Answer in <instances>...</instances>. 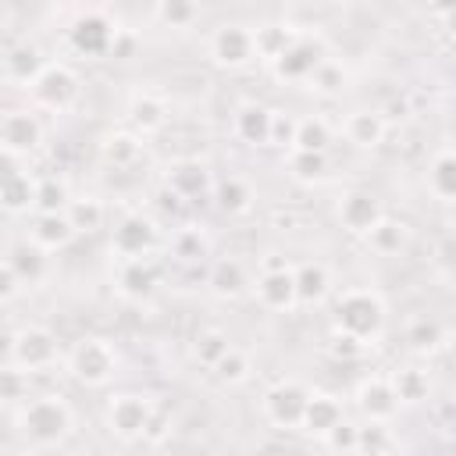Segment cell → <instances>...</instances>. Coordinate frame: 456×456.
Masks as SVG:
<instances>
[{
    "label": "cell",
    "mask_w": 456,
    "mask_h": 456,
    "mask_svg": "<svg viewBox=\"0 0 456 456\" xmlns=\"http://www.w3.org/2000/svg\"><path fill=\"white\" fill-rule=\"evenodd\" d=\"M363 349H367L363 342H356L353 335L335 331V328H331V335H328V342H324V353H328L331 360H338V363H353V360H360Z\"/></svg>",
    "instance_id": "46"
},
{
    "label": "cell",
    "mask_w": 456,
    "mask_h": 456,
    "mask_svg": "<svg viewBox=\"0 0 456 456\" xmlns=\"http://www.w3.org/2000/svg\"><path fill=\"white\" fill-rule=\"evenodd\" d=\"M68 200H71V192H68V182L64 178H39L36 185H32V207L36 210H64L68 207Z\"/></svg>",
    "instance_id": "42"
},
{
    "label": "cell",
    "mask_w": 456,
    "mask_h": 456,
    "mask_svg": "<svg viewBox=\"0 0 456 456\" xmlns=\"http://www.w3.org/2000/svg\"><path fill=\"white\" fill-rule=\"evenodd\" d=\"M256 303L264 310H278V314H289L299 306L296 299V281H292V267H274V271H260L256 274Z\"/></svg>",
    "instance_id": "15"
},
{
    "label": "cell",
    "mask_w": 456,
    "mask_h": 456,
    "mask_svg": "<svg viewBox=\"0 0 456 456\" xmlns=\"http://www.w3.org/2000/svg\"><path fill=\"white\" fill-rule=\"evenodd\" d=\"M452 7H456V0H428V14H435L442 21L452 18Z\"/></svg>",
    "instance_id": "52"
},
{
    "label": "cell",
    "mask_w": 456,
    "mask_h": 456,
    "mask_svg": "<svg viewBox=\"0 0 456 456\" xmlns=\"http://www.w3.org/2000/svg\"><path fill=\"white\" fill-rule=\"evenodd\" d=\"M353 403H356V410H360L363 420H385L388 424L399 413V399L392 392V381L381 378V374L363 378L356 385V392H353Z\"/></svg>",
    "instance_id": "13"
},
{
    "label": "cell",
    "mask_w": 456,
    "mask_h": 456,
    "mask_svg": "<svg viewBox=\"0 0 456 456\" xmlns=\"http://www.w3.org/2000/svg\"><path fill=\"white\" fill-rule=\"evenodd\" d=\"M61 360V342L50 328L43 324H25L11 335V363H18L28 374L50 370Z\"/></svg>",
    "instance_id": "6"
},
{
    "label": "cell",
    "mask_w": 456,
    "mask_h": 456,
    "mask_svg": "<svg viewBox=\"0 0 456 456\" xmlns=\"http://www.w3.org/2000/svg\"><path fill=\"white\" fill-rule=\"evenodd\" d=\"M292 39H296V28L292 25H281V21H264V25L253 28V50H256V57L264 64H271Z\"/></svg>",
    "instance_id": "34"
},
{
    "label": "cell",
    "mask_w": 456,
    "mask_h": 456,
    "mask_svg": "<svg viewBox=\"0 0 456 456\" xmlns=\"http://www.w3.org/2000/svg\"><path fill=\"white\" fill-rule=\"evenodd\" d=\"M32 374L28 370H21L18 363H4L0 367V406H18V403H25L28 399V381Z\"/></svg>",
    "instance_id": "41"
},
{
    "label": "cell",
    "mask_w": 456,
    "mask_h": 456,
    "mask_svg": "<svg viewBox=\"0 0 456 456\" xmlns=\"http://www.w3.org/2000/svg\"><path fill=\"white\" fill-rule=\"evenodd\" d=\"M71 239H75V228L64 217V210H36L28 224V242H36L43 253H57V249H68Z\"/></svg>",
    "instance_id": "16"
},
{
    "label": "cell",
    "mask_w": 456,
    "mask_h": 456,
    "mask_svg": "<svg viewBox=\"0 0 456 456\" xmlns=\"http://www.w3.org/2000/svg\"><path fill=\"white\" fill-rule=\"evenodd\" d=\"M125 114H128V125H132L135 135H153V132L167 121V103H164L157 93L139 89V93H132Z\"/></svg>",
    "instance_id": "20"
},
{
    "label": "cell",
    "mask_w": 456,
    "mask_h": 456,
    "mask_svg": "<svg viewBox=\"0 0 456 456\" xmlns=\"http://www.w3.org/2000/svg\"><path fill=\"white\" fill-rule=\"evenodd\" d=\"M406 342H410V349L413 353H438L442 346H449V328L445 324H438L435 317H413L410 324H406Z\"/></svg>",
    "instance_id": "33"
},
{
    "label": "cell",
    "mask_w": 456,
    "mask_h": 456,
    "mask_svg": "<svg viewBox=\"0 0 456 456\" xmlns=\"http://www.w3.org/2000/svg\"><path fill=\"white\" fill-rule=\"evenodd\" d=\"M346 417V406L338 395L331 392H310L306 395V406H303V417H299V428L314 438H324L338 420Z\"/></svg>",
    "instance_id": "18"
},
{
    "label": "cell",
    "mask_w": 456,
    "mask_h": 456,
    "mask_svg": "<svg viewBox=\"0 0 456 456\" xmlns=\"http://www.w3.org/2000/svg\"><path fill=\"white\" fill-rule=\"evenodd\" d=\"M68 370H71L75 381H82L89 388H100L118 374V349L100 335H86L71 346Z\"/></svg>",
    "instance_id": "3"
},
{
    "label": "cell",
    "mask_w": 456,
    "mask_h": 456,
    "mask_svg": "<svg viewBox=\"0 0 456 456\" xmlns=\"http://www.w3.org/2000/svg\"><path fill=\"white\" fill-rule=\"evenodd\" d=\"M207 53H210V61H214L217 68H228V71L253 64V61H256L253 28H249V25H239V21L214 28V32H210V43H207Z\"/></svg>",
    "instance_id": "10"
},
{
    "label": "cell",
    "mask_w": 456,
    "mask_h": 456,
    "mask_svg": "<svg viewBox=\"0 0 456 456\" xmlns=\"http://www.w3.org/2000/svg\"><path fill=\"white\" fill-rule=\"evenodd\" d=\"M363 242H367V249L378 253V256H399V253L410 246V224H406V221H395V217H388V214H381L378 224L363 235Z\"/></svg>",
    "instance_id": "24"
},
{
    "label": "cell",
    "mask_w": 456,
    "mask_h": 456,
    "mask_svg": "<svg viewBox=\"0 0 456 456\" xmlns=\"http://www.w3.org/2000/svg\"><path fill=\"white\" fill-rule=\"evenodd\" d=\"M324 57H328V46H324L321 36L296 32V39H292V43H289L267 68H271V75H274L278 82H306L310 71H314Z\"/></svg>",
    "instance_id": "7"
},
{
    "label": "cell",
    "mask_w": 456,
    "mask_h": 456,
    "mask_svg": "<svg viewBox=\"0 0 456 456\" xmlns=\"http://www.w3.org/2000/svg\"><path fill=\"white\" fill-rule=\"evenodd\" d=\"M14 424H18L21 438L32 449H50V445H61L71 435L75 413L61 395H36V399L18 403Z\"/></svg>",
    "instance_id": "1"
},
{
    "label": "cell",
    "mask_w": 456,
    "mask_h": 456,
    "mask_svg": "<svg viewBox=\"0 0 456 456\" xmlns=\"http://www.w3.org/2000/svg\"><path fill=\"white\" fill-rule=\"evenodd\" d=\"M292 128H296V118L274 114V118H271V142H267V146H289V142H292Z\"/></svg>",
    "instance_id": "49"
},
{
    "label": "cell",
    "mask_w": 456,
    "mask_h": 456,
    "mask_svg": "<svg viewBox=\"0 0 456 456\" xmlns=\"http://www.w3.org/2000/svg\"><path fill=\"white\" fill-rule=\"evenodd\" d=\"M114 36H118L114 21L100 11H86L68 25V46L78 57H110Z\"/></svg>",
    "instance_id": "9"
},
{
    "label": "cell",
    "mask_w": 456,
    "mask_h": 456,
    "mask_svg": "<svg viewBox=\"0 0 456 456\" xmlns=\"http://www.w3.org/2000/svg\"><path fill=\"white\" fill-rule=\"evenodd\" d=\"M274 267H289V260L281 253H264L260 256V271H274Z\"/></svg>",
    "instance_id": "53"
},
{
    "label": "cell",
    "mask_w": 456,
    "mask_h": 456,
    "mask_svg": "<svg viewBox=\"0 0 456 456\" xmlns=\"http://www.w3.org/2000/svg\"><path fill=\"white\" fill-rule=\"evenodd\" d=\"M171 253L178 256V260H200L203 253H207V235H203V228H178L175 235H171Z\"/></svg>",
    "instance_id": "45"
},
{
    "label": "cell",
    "mask_w": 456,
    "mask_h": 456,
    "mask_svg": "<svg viewBox=\"0 0 456 456\" xmlns=\"http://www.w3.org/2000/svg\"><path fill=\"white\" fill-rule=\"evenodd\" d=\"M292 281H296V299L299 306H317L328 299L331 292V271L321 260H306L299 267H292Z\"/></svg>",
    "instance_id": "22"
},
{
    "label": "cell",
    "mask_w": 456,
    "mask_h": 456,
    "mask_svg": "<svg viewBox=\"0 0 456 456\" xmlns=\"http://www.w3.org/2000/svg\"><path fill=\"white\" fill-rule=\"evenodd\" d=\"M214 200H217V207H221L224 214H249L256 192H253V185H249L246 178L228 175V178L214 182Z\"/></svg>",
    "instance_id": "29"
},
{
    "label": "cell",
    "mask_w": 456,
    "mask_h": 456,
    "mask_svg": "<svg viewBox=\"0 0 456 456\" xmlns=\"http://www.w3.org/2000/svg\"><path fill=\"white\" fill-rule=\"evenodd\" d=\"M11 267H14V274L21 278V285L28 281H39L43 274H46V253L36 246V242H28V239H21V242H14L11 249H7V256H4Z\"/></svg>",
    "instance_id": "30"
},
{
    "label": "cell",
    "mask_w": 456,
    "mask_h": 456,
    "mask_svg": "<svg viewBox=\"0 0 456 456\" xmlns=\"http://www.w3.org/2000/svg\"><path fill=\"white\" fill-rule=\"evenodd\" d=\"M43 64H46V57H43L39 46H32V43H14V46L4 53V61H0L4 78L14 82V86H28V82L43 71Z\"/></svg>",
    "instance_id": "25"
},
{
    "label": "cell",
    "mask_w": 456,
    "mask_h": 456,
    "mask_svg": "<svg viewBox=\"0 0 456 456\" xmlns=\"http://www.w3.org/2000/svg\"><path fill=\"white\" fill-rule=\"evenodd\" d=\"M43 142V121L36 110H4L0 114V146L21 153H32Z\"/></svg>",
    "instance_id": "14"
},
{
    "label": "cell",
    "mask_w": 456,
    "mask_h": 456,
    "mask_svg": "<svg viewBox=\"0 0 456 456\" xmlns=\"http://www.w3.org/2000/svg\"><path fill=\"white\" fill-rule=\"evenodd\" d=\"M64 217L71 221L75 235H96L107 221V207L100 196H71L64 207Z\"/></svg>",
    "instance_id": "28"
},
{
    "label": "cell",
    "mask_w": 456,
    "mask_h": 456,
    "mask_svg": "<svg viewBox=\"0 0 456 456\" xmlns=\"http://www.w3.org/2000/svg\"><path fill=\"white\" fill-rule=\"evenodd\" d=\"M207 289L217 296V299H239L246 289H249V278H246V267L235 260V256H224L210 267L207 274Z\"/></svg>",
    "instance_id": "26"
},
{
    "label": "cell",
    "mask_w": 456,
    "mask_h": 456,
    "mask_svg": "<svg viewBox=\"0 0 456 456\" xmlns=\"http://www.w3.org/2000/svg\"><path fill=\"white\" fill-rule=\"evenodd\" d=\"M32 178L21 171V175H14L11 182H4L0 185V207L7 210V214H25L28 207H32Z\"/></svg>",
    "instance_id": "44"
},
{
    "label": "cell",
    "mask_w": 456,
    "mask_h": 456,
    "mask_svg": "<svg viewBox=\"0 0 456 456\" xmlns=\"http://www.w3.org/2000/svg\"><path fill=\"white\" fill-rule=\"evenodd\" d=\"M210 370H214L217 381H224V385H242V381L253 374V360H249V353H242V349L232 346Z\"/></svg>",
    "instance_id": "43"
},
{
    "label": "cell",
    "mask_w": 456,
    "mask_h": 456,
    "mask_svg": "<svg viewBox=\"0 0 456 456\" xmlns=\"http://www.w3.org/2000/svg\"><path fill=\"white\" fill-rule=\"evenodd\" d=\"M328 142H331V128L324 118H296V128H292V150H317V153H328Z\"/></svg>",
    "instance_id": "37"
},
{
    "label": "cell",
    "mask_w": 456,
    "mask_h": 456,
    "mask_svg": "<svg viewBox=\"0 0 456 456\" xmlns=\"http://www.w3.org/2000/svg\"><path fill=\"white\" fill-rule=\"evenodd\" d=\"M157 281H160V274H157V267H153L150 256H128V260L118 264V274H114V285H118V292L125 299H146V296H153Z\"/></svg>",
    "instance_id": "17"
},
{
    "label": "cell",
    "mask_w": 456,
    "mask_h": 456,
    "mask_svg": "<svg viewBox=\"0 0 456 456\" xmlns=\"http://www.w3.org/2000/svg\"><path fill=\"white\" fill-rule=\"evenodd\" d=\"M210 185H214L210 167L200 164V160H178V164L167 167V189H171L178 200H196V196H203Z\"/></svg>",
    "instance_id": "23"
},
{
    "label": "cell",
    "mask_w": 456,
    "mask_h": 456,
    "mask_svg": "<svg viewBox=\"0 0 456 456\" xmlns=\"http://www.w3.org/2000/svg\"><path fill=\"white\" fill-rule=\"evenodd\" d=\"M395 449H399V438H395V431L385 420H367L356 431V452L381 456V452H395Z\"/></svg>",
    "instance_id": "40"
},
{
    "label": "cell",
    "mask_w": 456,
    "mask_h": 456,
    "mask_svg": "<svg viewBox=\"0 0 456 456\" xmlns=\"http://www.w3.org/2000/svg\"><path fill=\"white\" fill-rule=\"evenodd\" d=\"M271 118H274L271 107H264V103H242L232 114V132L242 142H249V146H267L271 142Z\"/></svg>",
    "instance_id": "21"
},
{
    "label": "cell",
    "mask_w": 456,
    "mask_h": 456,
    "mask_svg": "<svg viewBox=\"0 0 456 456\" xmlns=\"http://www.w3.org/2000/svg\"><path fill=\"white\" fill-rule=\"evenodd\" d=\"M310 4H328V0H310Z\"/></svg>",
    "instance_id": "54"
},
{
    "label": "cell",
    "mask_w": 456,
    "mask_h": 456,
    "mask_svg": "<svg viewBox=\"0 0 456 456\" xmlns=\"http://www.w3.org/2000/svg\"><path fill=\"white\" fill-rule=\"evenodd\" d=\"M171 424H175L171 413L157 403V410H153V417H150V424H146V431H142V442H146V445H160V442L171 435Z\"/></svg>",
    "instance_id": "48"
},
{
    "label": "cell",
    "mask_w": 456,
    "mask_h": 456,
    "mask_svg": "<svg viewBox=\"0 0 456 456\" xmlns=\"http://www.w3.org/2000/svg\"><path fill=\"white\" fill-rule=\"evenodd\" d=\"M228 349H232V338H228L221 328H200L196 338H192V360H196L200 367H207V370H210Z\"/></svg>",
    "instance_id": "39"
},
{
    "label": "cell",
    "mask_w": 456,
    "mask_h": 456,
    "mask_svg": "<svg viewBox=\"0 0 456 456\" xmlns=\"http://www.w3.org/2000/svg\"><path fill=\"white\" fill-rule=\"evenodd\" d=\"M157 410V399L153 395H142V392H114L103 406V420H107V431L121 442H142V431L150 424Z\"/></svg>",
    "instance_id": "4"
},
{
    "label": "cell",
    "mask_w": 456,
    "mask_h": 456,
    "mask_svg": "<svg viewBox=\"0 0 456 456\" xmlns=\"http://www.w3.org/2000/svg\"><path fill=\"white\" fill-rule=\"evenodd\" d=\"M14 175H21V157H18L14 150L0 146V185H4V182H11Z\"/></svg>",
    "instance_id": "51"
},
{
    "label": "cell",
    "mask_w": 456,
    "mask_h": 456,
    "mask_svg": "<svg viewBox=\"0 0 456 456\" xmlns=\"http://www.w3.org/2000/svg\"><path fill=\"white\" fill-rule=\"evenodd\" d=\"M428 192L438 200V203H452V196H456V157H452V150L449 146H442L435 157H431V164H428Z\"/></svg>",
    "instance_id": "27"
},
{
    "label": "cell",
    "mask_w": 456,
    "mask_h": 456,
    "mask_svg": "<svg viewBox=\"0 0 456 456\" xmlns=\"http://www.w3.org/2000/svg\"><path fill=\"white\" fill-rule=\"evenodd\" d=\"M335 214H338V224L349 235H367L378 224V217L385 214V207H381V200L370 189H349V192L338 196Z\"/></svg>",
    "instance_id": "12"
},
{
    "label": "cell",
    "mask_w": 456,
    "mask_h": 456,
    "mask_svg": "<svg viewBox=\"0 0 456 456\" xmlns=\"http://www.w3.org/2000/svg\"><path fill=\"white\" fill-rule=\"evenodd\" d=\"M388 381H392V392H395L399 406H417L431 395V378H428L424 367H399Z\"/></svg>",
    "instance_id": "31"
},
{
    "label": "cell",
    "mask_w": 456,
    "mask_h": 456,
    "mask_svg": "<svg viewBox=\"0 0 456 456\" xmlns=\"http://www.w3.org/2000/svg\"><path fill=\"white\" fill-rule=\"evenodd\" d=\"M289 175L299 185H317L328 178V153L317 150H292L289 153Z\"/></svg>",
    "instance_id": "36"
},
{
    "label": "cell",
    "mask_w": 456,
    "mask_h": 456,
    "mask_svg": "<svg viewBox=\"0 0 456 456\" xmlns=\"http://www.w3.org/2000/svg\"><path fill=\"white\" fill-rule=\"evenodd\" d=\"M100 157L110 167H132L142 157V135H135V132H110L100 142Z\"/></svg>",
    "instance_id": "32"
},
{
    "label": "cell",
    "mask_w": 456,
    "mask_h": 456,
    "mask_svg": "<svg viewBox=\"0 0 456 456\" xmlns=\"http://www.w3.org/2000/svg\"><path fill=\"white\" fill-rule=\"evenodd\" d=\"M306 395L310 388L296 378H281L274 381L264 399H260V410H264V420L278 431H296L299 428V417H303V406H306Z\"/></svg>",
    "instance_id": "8"
},
{
    "label": "cell",
    "mask_w": 456,
    "mask_h": 456,
    "mask_svg": "<svg viewBox=\"0 0 456 456\" xmlns=\"http://www.w3.org/2000/svg\"><path fill=\"white\" fill-rule=\"evenodd\" d=\"M356 431H360V424H353V420H338L321 442L328 445V449H335V452H356Z\"/></svg>",
    "instance_id": "47"
},
{
    "label": "cell",
    "mask_w": 456,
    "mask_h": 456,
    "mask_svg": "<svg viewBox=\"0 0 456 456\" xmlns=\"http://www.w3.org/2000/svg\"><path fill=\"white\" fill-rule=\"evenodd\" d=\"M18 292H21V278L14 274V267H11L7 260H0V303L14 299Z\"/></svg>",
    "instance_id": "50"
},
{
    "label": "cell",
    "mask_w": 456,
    "mask_h": 456,
    "mask_svg": "<svg viewBox=\"0 0 456 456\" xmlns=\"http://www.w3.org/2000/svg\"><path fill=\"white\" fill-rule=\"evenodd\" d=\"M28 89V100L36 110H50V114H61L68 110L75 100H78V78L68 64H43V71L25 86Z\"/></svg>",
    "instance_id": "5"
},
{
    "label": "cell",
    "mask_w": 456,
    "mask_h": 456,
    "mask_svg": "<svg viewBox=\"0 0 456 456\" xmlns=\"http://www.w3.org/2000/svg\"><path fill=\"white\" fill-rule=\"evenodd\" d=\"M153 246H157V224L146 214H125L114 224V232H110V249L121 260H128V256H150Z\"/></svg>",
    "instance_id": "11"
},
{
    "label": "cell",
    "mask_w": 456,
    "mask_h": 456,
    "mask_svg": "<svg viewBox=\"0 0 456 456\" xmlns=\"http://www.w3.org/2000/svg\"><path fill=\"white\" fill-rule=\"evenodd\" d=\"M346 82H349L346 64H342V61H335V57H324V61L310 71L306 89H310V93H317V96H324V100H331V96H342Z\"/></svg>",
    "instance_id": "35"
},
{
    "label": "cell",
    "mask_w": 456,
    "mask_h": 456,
    "mask_svg": "<svg viewBox=\"0 0 456 456\" xmlns=\"http://www.w3.org/2000/svg\"><path fill=\"white\" fill-rule=\"evenodd\" d=\"M385 321H388V310H385V299L374 289H346L335 299L331 328L353 335L363 346H374L385 335Z\"/></svg>",
    "instance_id": "2"
},
{
    "label": "cell",
    "mask_w": 456,
    "mask_h": 456,
    "mask_svg": "<svg viewBox=\"0 0 456 456\" xmlns=\"http://www.w3.org/2000/svg\"><path fill=\"white\" fill-rule=\"evenodd\" d=\"M385 132H388V118L381 110H370V107L349 110L342 121V135L360 150H378L385 142Z\"/></svg>",
    "instance_id": "19"
},
{
    "label": "cell",
    "mask_w": 456,
    "mask_h": 456,
    "mask_svg": "<svg viewBox=\"0 0 456 456\" xmlns=\"http://www.w3.org/2000/svg\"><path fill=\"white\" fill-rule=\"evenodd\" d=\"M153 18H157L164 28L185 32V28H192V25L200 21V4H196V0H157Z\"/></svg>",
    "instance_id": "38"
}]
</instances>
